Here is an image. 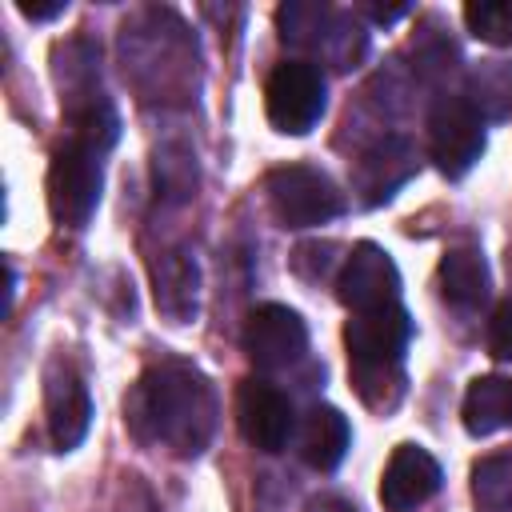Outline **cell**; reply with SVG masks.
Masks as SVG:
<instances>
[{
    "label": "cell",
    "instance_id": "1",
    "mask_svg": "<svg viewBox=\"0 0 512 512\" xmlns=\"http://www.w3.org/2000/svg\"><path fill=\"white\" fill-rule=\"evenodd\" d=\"M124 420L140 444H156L176 456H200L216 432V392L200 368L184 360H160L132 384Z\"/></svg>",
    "mask_w": 512,
    "mask_h": 512
},
{
    "label": "cell",
    "instance_id": "2",
    "mask_svg": "<svg viewBox=\"0 0 512 512\" xmlns=\"http://www.w3.org/2000/svg\"><path fill=\"white\" fill-rule=\"evenodd\" d=\"M412 340V320L400 304L372 308V312H352L344 324V344H348V364H352V384L368 400L372 384L388 388L392 400L404 392V348Z\"/></svg>",
    "mask_w": 512,
    "mask_h": 512
},
{
    "label": "cell",
    "instance_id": "3",
    "mask_svg": "<svg viewBox=\"0 0 512 512\" xmlns=\"http://www.w3.org/2000/svg\"><path fill=\"white\" fill-rule=\"evenodd\" d=\"M104 152L80 136H68L48 164V208L64 228H84L100 204Z\"/></svg>",
    "mask_w": 512,
    "mask_h": 512
},
{
    "label": "cell",
    "instance_id": "4",
    "mask_svg": "<svg viewBox=\"0 0 512 512\" xmlns=\"http://www.w3.org/2000/svg\"><path fill=\"white\" fill-rule=\"evenodd\" d=\"M264 192H268L272 216L284 228H316L344 212V192L332 184L328 172H320L312 164L272 168L264 180Z\"/></svg>",
    "mask_w": 512,
    "mask_h": 512
},
{
    "label": "cell",
    "instance_id": "5",
    "mask_svg": "<svg viewBox=\"0 0 512 512\" xmlns=\"http://www.w3.org/2000/svg\"><path fill=\"white\" fill-rule=\"evenodd\" d=\"M328 104V84L324 72L312 60H284L272 68L264 84V112L268 124L284 136H304L316 128Z\"/></svg>",
    "mask_w": 512,
    "mask_h": 512
},
{
    "label": "cell",
    "instance_id": "6",
    "mask_svg": "<svg viewBox=\"0 0 512 512\" xmlns=\"http://www.w3.org/2000/svg\"><path fill=\"white\" fill-rule=\"evenodd\" d=\"M484 152V116L472 108V100L464 96H444L436 100L432 116H428V156L432 164L460 180Z\"/></svg>",
    "mask_w": 512,
    "mask_h": 512
},
{
    "label": "cell",
    "instance_id": "7",
    "mask_svg": "<svg viewBox=\"0 0 512 512\" xmlns=\"http://www.w3.org/2000/svg\"><path fill=\"white\" fill-rule=\"evenodd\" d=\"M244 352L260 372L292 368L308 352V328L288 304H260L244 324Z\"/></svg>",
    "mask_w": 512,
    "mask_h": 512
},
{
    "label": "cell",
    "instance_id": "8",
    "mask_svg": "<svg viewBox=\"0 0 512 512\" xmlns=\"http://www.w3.org/2000/svg\"><path fill=\"white\" fill-rule=\"evenodd\" d=\"M336 296L348 312H372V308L400 304V272L392 256L372 240L356 244L336 276Z\"/></svg>",
    "mask_w": 512,
    "mask_h": 512
},
{
    "label": "cell",
    "instance_id": "9",
    "mask_svg": "<svg viewBox=\"0 0 512 512\" xmlns=\"http://www.w3.org/2000/svg\"><path fill=\"white\" fill-rule=\"evenodd\" d=\"M44 420H48V436H52L56 452H72L88 436V424H92L88 384L60 356L44 372Z\"/></svg>",
    "mask_w": 512,
    "mask_h": 512
},
{
    "label": "cell",
    "instance_id": "10",
    "mask_svg": "<svg viewBox=\"0 0 512 512\" xmlns=\"http://www.w3.org/2000/svg\"><path fill=\"white\" fill-rule=\"evenodd\" d=\"M236 424L244 440L260 452H280L296 428L288 396L268 380H244L236 392Z\"/></svg>",
    "mask_w": 512,
    "mask_h": 512
},
{
    "label": "cell",
    "instance_id": "11",
    "mask_svg": "<svg viewBox=\"0 0 512 512\" xmlns=\"http://www.w3.org/2000/svg\"><path fill=\"white\" fill-rule=\"evenodd\" d=\"M440 480H444V472L428 448L396 444L384 464V476H380V504L388 512H416L420 504H428L440 492Z\"/></svg>",
    "mask_w": 512,
    "mask_h": 512
},
{
    "label": "cell",
    "instance_id": "12",
    "mask_svg": "<svg viewBox=\"0 0 512 512\" xmlns=\"http://www.w3.org/2000/svg\"><path fill=\"white\" fill-rule=\"evenodd\" d=\"M416 172V148L404 140V136H384L376 140L360 160H356V172H352V184L360 192L364 204H384L396 196V188H404Z\"/></svg>",
    "mask_w": 512,
    "mask_h": 512
},
{
    "label": "cell",
    "instance_id": "13",
    "mask_svg": "<svg viewBox=\"0 0 512 512\" xmlns=\"http://www.w3.org/2000/svg\"><path fill=\"white\" fill-rule=\"evenodd\" d=\"M152 296L172 324H188L200 312V268L184 248L152 260Z\"/></svg>",
    "mask_w": 512,
    "mask_h": 512
},
{
    "label": "cell",
    "instance_id": "14",
    "mask_svg": "<svg viewBox=\"0 0 512 512\" xmlns=\"http://www.w3.org/2000/svg\"><path fill=\"white\" fill-rule=\"evenodd\" d=\"M352 444V428L348 416L332 404H312L300 420V456L304 464H312L316 472H332L340 468V460L348 456Z\"/></svg>",
    "mask_w": 512,
    "mask_h": 512
},
{
    "label": "cell",
    "instance_id": "15",
    "mask_svg": "<svg viewBox=\"0 0 512 512\" xmlns=\"http://www.w3.org/2000/svg\"><path fill=\"white\" fill-rule=\"evenodd\" d=\"M488 288H492V276L476 248H452L440 260V292L452 308H460V312L480 308L488 300Z\"/></svg>",
    "mask_w": 512,
    "mask_h": 512
},
{
    "label": "cell",
    "instance_id": "16",
    "mask_svg": "<svg viewBox=\"0 0 512 512\" xmlns=\"http://www.w3.org/2000/svg\"><path fill=\"white\" fill-rule=\"evenodd\" d=\"M464 428L472 436H492L512 424V380L504 376H476L464 392Z\"/></svg>",
    "mask_w": 512,
    "mask_h": 512
},
{
    "label": "cell",
    "instance_id": "17",
    "mask_svg": "<svg viewBox=\"0 0 512 512\" xmlns=\"http://www.w3.org/2000/svg\"><path fill=\"white\" fill-rule=\"evenodd\" d=\"M472 504H476V512H512V448L476 460Z\"/></svg>",
    "mask_w": 512,
    "mask_h": 512
},
{
    "label": "cell",
    "instance_id": "18",
    "mask_svg": "<svg viewBox=\"0 0 512 512\" xmlns=\"http://www.w3.org/2000/svg\"><path fill=\"white\" fill-rule=\"evenodd\" d=\"M328 20L332 12L324 4H280L276 8V28L284 44H320V36H332Z\"/></svg>",
    "mask_w": 512,
    "mask_h": 512
},
{
    "label": "cell",
    "instance_id": "19",
    "mask_svg": "<svg viewBox=\"0 0 512 512\" xmlns=\"http://www.w3.org/2000/svg\"><path fill=\"white\" fill-rule=\"evenodd\" d=\"M472 108L480 116H508L512 112V68L484 64L472 76Z\"/></svg>",
    "mask_w": 512,
    "mask_h": 512
},
{
    "label": "cell",
    "instance_id": "20",
    "mask_svg": "<svg viewBox=\"0 0 512 512\" xmlns=\"http://www.w3.org/2000/svg\"><path fill=\"white\" fill-rule=\"evenodd\" d=\"M156 188H164V196L188 200L196 196V156L188 148H160L156 152Z\"/></svg>",
    "mask_w": 512,
    "mask_h": 512
},
{
    "label": "cell",
    "instance_id": "21",
    "mask_svg": "<svg viewBox=\"0 0 512 512\" xmlns=\"http://www.w3.org/2000/svg\"><path fill=\"white\" fill-rule=\"evenodd\" d=\"M464 24L476 40L512 44V0H472L464 4Z\"/></svg>",
    "mask_w": 512,
    "mask_h": 512
},
{
    "label": "cell",
    "instance_id": "22",
    "mask_svg": "<svg viewBox=\"0 0 512 512\" xmlns=\"http://www.w3.org/2000/svg\"><path fill=\"white\" fill-rule=\"evenodd\" d=\"M488 352L496 360H512V300H504L488 324Z\"/></svg>",
    "mask_w": 512,
    "mask_h": 512
},
{
    "label": "cell",
    "instance_id": "23",
    "mask_svg": "<svg viewBox=\"0 0 512 512\" xmlns=\"http://www.w3.org/2000/svg\"><path fill=\"white\" fill-rule=\"evenodd\" d=\"M16 8H20V16H28V20H52V16L68 12V0H56V4H28V0H20Z\"/></svg>",
    "mask_w": 512,
    "mask_h": 512
},
{
    "label": "cell",
    "instance_id": "24",
    "mask_svg": "<svg viewBox=\"0 0 512 512\" xmlns=\"http://www.w3.org/2000/svg\"><path fill=\"white\" fill-rule=\"evenodd\" d=\"M408 12V4H392V8H380V4H368V16L372 20H380V24H388V20H400Z\"/></svg>",
    "mask_w": 512,
    "mask_h": 512
}]
</instances>
